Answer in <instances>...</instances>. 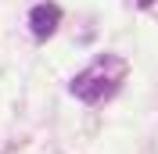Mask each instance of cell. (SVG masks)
<instances>
[{
    "label": "cell",
    "mask_w": 158,
    "mask_h": 154,
    "mask_svg": "<svg viewBox=\"0 0 158 154\" xmlns=\"http://www.w3.org/2000/svg\"><path fill=\"white\" fill-rule=\"evenodd\" d=\"M126 79V61L115 58V54H101V58L90 61V68H83L76 79H72V97L83 100V104H101L108 100L118 90V83Z\"/></svg>",
    "instance_id": "obj_1"
},
{
    "label": "cell",
    "mask_w": 158,
    "mask_h": 154,
    "mask_svg": "<svg viewBox=\"0 0 158 154\" xmlns=\"http://www.w3.org/2000/svg\"><path fill=\"white\" fill-rule=\"evenodd\" d=\"M58 22H61V7L58 4H36L29 11V29H32L36 39H50L54 29H58Z\"/></svg>",
    "instance_id": "obj_2"
},
{
    "label": "cell",
    "mask_w": 158,
    "mask_h": 154,
    "mask_svg": "<svg viewBox=\"0 0 158 154\" xmlns=\"http://www.w3.org/2000/svg\"><path fill=\"white\" fill-rule=\"evenodd\" d=\"M137 4H140V7H151V0H137Z\"/></svg>",
    "instance_id": "obj_3"
}]
</instances>
